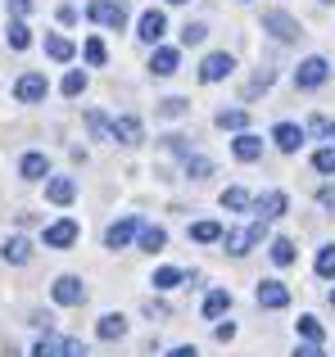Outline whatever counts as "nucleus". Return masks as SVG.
Returning a JSON list of instances; mask_svg holds the SVG:
<instances>
[{"label": "nucleus", "instance_id": "nucleus-1", "mask_svg": "<svg viewBox=\"0 0 335 357\" xmlns=\"http://www.w3.org/2000/svg\"><path fill=\"white\" fill-rule=\"evenodd\" d=\"M50 298L59 307H82V303H87V280H82V276H54Z\"/></svg>", "mask_w": 335, "mask_h": 357}, {"label": "nucleus", "instance_id": "nucleus-2", "mask_svg": "<svg viewBox=\"0 0 335 357\" xmlns=\"http://www.w3.org/2000/svg\"><path fill=\"white\" fill-rule=\"evenodd\" d=\"M263 32H272L276 41H299L304 27H299V18H290L285 9H267L263 14Z\"/></svg>", "mask_w": 335, "mask_h": 357}, {"label": "nucleus", "instance_id": "nucleus-3", "mask_svg": "<svg viewBox=\"0 0 335 357\" xmlns=\"http://www.w3.org/2000/svg\"><path fill=\"white\" fill-rule=\"evenodd\" d=\"M87 14H91V23L114 27V32L127 23V5H123V0H91V5H87Z\"/></svg>", "mask_w": 335, "mask_h": 357}, {"label": "nucleus", "instance_id": "nucleus-4", "mask_svg": "<svg viewBox=\"0 0 335 357\" xmlns=\"http://www.w3.org/2000/svg\"><path fill=\"white\" fill-rule=\"evenodd\" d=\"M45 91H50V82H45L41 73H23V77L14 82V100L18 105H41Z\"/></svg>", "mask_w": 335, "mask_h": 357}, {"label": "nucleus", "instance_id": "nucleus-5", "mask_svg": "<svg viewBox=\"0 0 335 357\" xmlns=\"http://www.w3.org/2000/svg\"><path fill=\"white\" fill-rule=\"evenodd\" d=\"M77 236H82V227L73 218H59V222H50L45 227V249H68V244H77Z\"/></svg>", "mask_w": 335, "mask_h": 357}, {"label": "nucleus", "instance_id": "nucleus-6", "mask_svg": "<svg viewBox=\"0 0 335 357\" xmlns=\"http://www.w3.org/2000/svg\"><path fill=\"white\" fill-rule=\"evenodd\" d=\"M263 231H267L263 222H254V227H245V231H227V236H222V240H227V253H231V258H245V253L263 240Z\"/></svg>", "mask_w": 335, "mask_h": 357}, {"label": "nucleus", "instance_id": "nucleus-7", "mask_svg": "<svg viewBox=\"0 0 335 357\" xmlns=\"http://www.w3.org/2000/svg\"><path fill=\"white\" fill-rule=\"evenodd\" d=\"M327 73H331V63L322 59V54H308V59L299 63V73H295V86L313 91V86H322V82H327Z\"/></svg>", "mask_w": 335, "mask_h": 357}, {"label": "nucleus", "instance_id": "nucleus-8", "mask_svg": "<svg viewBox=\"0 0 335 357\" xmlns=\"http://www.w3.org/2000/svg\"><path fill=\"white\" fill-rule=\"evenodd\" d=\"M231 68H236V59H231L227 50L204 54V63H200V82H204V86H209V82H222V77H231Z\"/></svg>", "mask_w": 335, "mask_h": 357}, {"label": "nucleus", "instance_id": "nucleus-9", "mask_svg": "<svg viewBox=\"0 0 335 357\" xmlns=\"http://www.w3.org/2000/svg\"><path fill=\"white\" fill-rule=\"evenodd\" d=\"M141 136H145V127H141V118H132V114L109 122V140H118V145H141Z\"/></svg>", "mask_w": 335, "mask_h": 357}, {"label": "nucleus", "instance_id": "nucleus-10", "mask_svg": "<svg viewBox=\"0 0 335 357\" xmlns=\"http://www.w3.org/2000/svg\"><path fill=\"white\" fill-rule=\"evenodd\" d=\"M163 32H168L163 9H145V14H141V23H136V36H141L145 45H154V41H163Z\"/></svg>", "mask_w": 335, "mask_h": 357}, {"label": "nucleus", "instance_id": "nucleus-11", "mask_svg": "<svg viewBox=\"0 0 335 357\" xmlns=\"http://www.w3.org/2000/svg\"><path fill=\"white\" fill-rule=\"evenodd\" d=\"M18 176H23V181H45V176H50V158H45L41 149H27V154L18 158Z\"/></svg>", "mask_w": 335, "mask_h": 357}, {"label": "nucleus", "instance_id": "nucleus-12", "mask_svg": "<svg viewBox=\"0 0 335 357\" xmlns=\"http://www.w3.org/2000/svg\"><path fill=\"white\" fill-rule=\"evenodd\" d=\"M136 231H141V222H136V218H118L114 227L105 231V249H127V244L136 240Z\"/></svg>", "mask_w": 335, "mask_h": 357}, {"label": "nucleus", "instance_id": "nucleus-13", "mask_svg": "<svg viewBox=\"0 0 335 357\" xmlns=\"http://www.w3.org/2000/svg\"><path fill=\"white\" fill-rule=\"evenodd\" d=\"M45 199L68 208V204L77 199V181H73V176H50V181H45Z\"/></svg>", "mask_w": 335, "mask_h": 357}, {"label": "nucleus", "instance_id": "nucleus-14", "mask_svg": "<svg viewBox=\"0 0 335 357\" xmlns=\"http://www.w3.org/2000/svg\"><path fill=\"white\" fill-rule=\"evenodd\" d=\"M272 140H276V149H281V154H295V149L304 145V127H295V122H276V127H272Z\"/></svg>", "mask_w": 335, "mask_h": 357}, {"label": "nucleus", "instance_id": "nucleus-15", "mask_svg": "<svg viewBox=\"0 0 335 357\" xmlns=\"http://www.w3.org/2000/svg\"><path fill=\"white\" fill-rule=\"evenodd\" d=\"M177 68H181V54H177L172 45H159L154 59H150V73H154V77H172Z\"/></svg>", "mask_w": 335, "mask_h": 357}, {"label": "nucleus", "instance_id": "nucleus-16", "mask_svg": "<svg viewBox=\"0 0 335 357\" xmlns=\"http://www.w3.org/2000/svg\"><path fill=\"white\" fill-rule=\"evenodd\" d=\"M0 258H5L9 267H23V262L32 258V240H27V236H9L5 249H0Z\"/></svg>", "mask_w": 335, "mask_h": 357}, {"label": "nucleus", "instance_id": "nucleus-17", "mask_svg": "<svg viewBox=\"0 0 335 357\" xmlns=\"http://www.w3.org/2000/svg\"><path fill=\"white\" fill-rule=\"evenodd\" d=\"M231 154H236L240 163H254V158H263V140L249 136V131H240V136L231 140Z\"/></svg>", "mask_w": 335, "mask_h": 357}, {"label": "nucleus", "instance_id": "nucleus-18", "mask_svg": "<svg viewBox=\"0 0 335 357\" xmlns=\"http://www.w3.org/2000/svg\"><path fill=\"white\" fill-rule=\"evenodd\" d=\"M285 303H290V289L281 280H263L258 285V307H285Z\"/></svg>", "mask_w": 335, "mask_h": 357}, {"label": "nucleus", "instance_id": "nucleus-19", "mask_svg": "<svg viewBox=\"0 0 335 357\" xmlns=\"http://www.w3.org/2000/svg\"><path fill=\"white\" fill-rule=\"evenodd\" d=\"M285 204H290V199H285L281 190H267V195H258V199H254V208H258V218H263V222H272V218H281V213H285Z\"/></svg>", "mask_w": 335, "mask_h": 357}, {"label": "nucleus", "instance_id": "nucleus-20", "mask_svg": "<svg viewBox=\"0 0 335 357\" xmlns=\"http://www.w3.org/2000/svg\"><path fill=\"white\" fill-rule=\"evenodd\" d=\"M96 335H100V340H109V344L123 340V335H127V317H123V312H105V317L96 321Z\"/></svg>", "mask_w": 335, "mask_h": 357}, {"label": "nucleus", "instance_id": "nucleus-21", "mask_svg": "<svg viewBox=\"0 0 335 357\" xmlns=\"http://www.w3.org/2000/svg\"><path fill=\"white\" fill-rule=\"evenodd\" d=\"M45 54H50L54 63H68L73 59V41H68V36H59V32H50V36H45Z\"/></svg>", "mask_w": 335, "mask_h": 357}, {"label": "nucleus", "instance_id": "nucleus-22", "mask_svg": "<svg viewBox=\"0 0 335 357\" xmlns=\"http://www.w3.org/2000/svg\"><path fill=\"white\" fill-rule=\"evenodd\" d=\"M5 41H9V50H27V45H32V32H27L23 18H14V23L5 27Z\"/></svg>", "mask_w": 335, "mask_h": 357}, {"label": "nucleus", "instance_id": "nucleus-23", "mask_svg": "<svg viewBox=\"0 0 335 357\" xmlns=\"http://www.w3.org/2000/svg\"><path fill=\"white\" fill-rule=\"evenodd\" d=\"M186 176H191V181H209V176H213V158L186 154Z\"/></svg>", "mask_w": 335, "mask_h": 357}, {"label": "nucleus", "instance_id": "nucleus-24", "mask_svg": "<svg viewBox=\"0 0 335 357\" xmlns=\"http://www.w3.org/2000/svg\"><path fill=\"white\" fill-rule=\"evenodd\" d=\"M136 240H141L145 253H159L163 244H168V231L163 227H141V231H136Z\"/></svg>", "mask_w": 335, "mask_h": 357}, {"label": "nucleus", "instance_id": "nucleus-25", "mask_svg": "<svg viewBox=\"0 0 335 357\" xmlns=\"http://www.w3.org/2000/svg\"><path fill=\"white\" fill-rule=\"evenodd\" d=\"M231 307V294L227 289H209V294H204V317H222Z\"/></svg>", "mask_w": 335, "mask_h": 357}, {"label": "nucleus", "instance_id": "nucleus-26", "mask_svg": "<svg viewBox=\"0 0 335 357\" xmlns=\"http://www.w3.org/2000/svg\"><path fill=\"white\" fill-rule=\"evenodd\" d=\"M249 204H254V199H249V190H240V185L222 190V208H227V213H245Z\"/></svg>", "mask_w": 335, "mask_h": 357}, {"label": "nucleus", "instance_id": "nucleus-27", "mask_svg": "<svg viewBox=\"0 0 335 357\" xmlns=\"http://www.w3.org/2000/svg\"><path fill=\"white\" fill-rule=\"evenodd\" d=\"M181 280H186V271H181V267H159L150 285H154V289H177Z\"/></svg>", "mask_w": 335, "mask_h": 357}, {"label": "nucleus", "instance_id": "nucleus-28", "mask_svg": "<svg viewBox=\"0 0 335 357\" xmlns=\"http://www.w3.org/2000/svg\"><path fill=\"white\" fill-rule=\"evenodd\" d=\"M245 122H249L245 109H222V114H218V127L222 131H245Z\"/></svg>", "mask_w": 335, "mask_h": 357}, {"label": "nucleus", "instance_id": "nucleus-29", "mask_svg": "<svg viewBox=\"0 0 335 357\" xmlns=\"http://www.w3.org/2000/svg\"><path fill=\"white\" fill-rule=\"evenodd\" d=\"M191 240L195 244H213V240H222V227H218V222H195V227H191Z\"/></svg>", "mask_w": 335, "mask_h": 357}, {"label": "nucleus", "instance_id": "nucleus-30", "mask_svg": "<svg viewBox=\"0 0 335 357\" xmlns=\"http://www.w3.org/2000/svg\"><path fill=\"white\" fill-rule=\"evenodd\" d=\"M82 54H87V63H91V68H100V63L109 59V50H105V41H100V36H91V41L82 45Z\"/></svg>", "mask_w": 335, "mask_h": 357}, {"label": "nucleus", "instance_id": "nucleus-31", "mask_svg": "<svg viewBox=\"0 0 335 357\" xmlns=\"http://www.w3.org/2000/svg\"><path fill=\"white\" fill-rule=\"evenodd\" d=\"M272 262L276 267H290L295 262V240H272Z\"/></svg>", "mask_w": 335, "mask_h": 357}, {"label": "nucleus", "instance_id": "nucleus-32", "mask_svg": "<svg viewBox=\"0 0 335 357\" xmlns=\"http://www.w3.org/2000/svg\"><path fill=\"white\" fill-rule=\"evenodd\" d=\"M318 276H335V244H322L318 249Z\"/></svg>", "mask_w": 335, "mask_h": 357}, {"label": "nucleus", "instance_id": "nucleus-33", "mask_svg": "<svg viewBox=\"0 0 335 357\" xmlns=\"http://www.w3.org/2000/svg\"><path fill=\"white\" fill-rule=\"evenodd\" d=\"M59 91H64V96H82V91H87V73H77V68H73L68 77L59 82Z\"/></svg>", "mask_w": 335, "mask_h": 357}, {"label": "nucleus", "instance_id": "nucleus-34", "mask_svg": "<svg viewBox=\"0 0 335 357\" xmlns=\"http://www.w3.org/2000/svg\"><path fill=\"white\" fill-rule=\"evenodd\" d=\"M299 335L308 344H322V321H318V317H299Z\"/></svg>", "mask_w": 335, "mask_h": 357}, {"label": "nucleus", "instance_id": "nucleus-35", "mask_svg": "<svg viewBox=\"0 0 335 357\" xmlns=\"http://www.w3.org/2000/svg\"><path fill=\"white\" fill-rule=\"evenodd\" d=\"M204 36H209V27H204V23H186L181 27V45H200Z\"/></svg>", "mask_w": 335, "mask_h": 357}, {"label": "nucleus", "instance_id": "nucleus-36", "mask_svg": "<svg viewBox=\"0 0 335 357\" xmlns=\"http://www.w3.org/2000/svg\"><path fill=\"white\" fill-rule=\"evenodd\" d=\"M32 357H59V340H54V335L36 340V344H32Z\"/></svg>", "mask_w": 335, "mask_h": 357}, {"label": "nucleus", "instance_id": "nucleus-37", "mask_svg": "<svg viewBox=\"0 0 335 357\" xmlns=\"http://www.w3.org/2000/svg\"><path fill=\"white\" fill-rule=\"evenodd\" d=\"M313 167H318V172H335V145L318 149V154H313Z\"/></svg>", "mask_w": 335, "mask_h": 357}, {"label": "nucleus", "instance_id": "nucleus-38", "mask_svg": "<svg viewBox=\"0 0 335 357\" xmlns=\"http://www.w3.org/2000/svg\"><path fill=\"white\" fill-rule=\"evenodd\" d=\"M159 114H163V118H181V114H186V100H181V96L159 100Z\"/></svg>", "mask_w": 335, "mask_h": 357}, {"label": "nucleus", "instance_id": "nucleus-39", "mask_svg": "<svg viewBox=\"0 0 335 357\" xmlns=\"http://www.w3.org/2000/svg\"><path fill=\"white\" fill-rule=\"evenodd\" d=\"M59 357H87V344L82 340H59Z\"/></svg>", "mask_w": 335, "mask_h": 357}, {"label": "nucleus", "instance_id": "nucleus-40", "mask_svg": "<svg viewBox=\"0 0 335 357\" xmlns=\"http://www.w3.org/2000/svg\"><path fill=\"white\" fill-rule=\"evenodd\" d=\"M272 82H276V73H272V68H263V73H258L254 82H249V96H258V91H267Z\"/></svg>", "mask_w": 335, "mask_h": 357}, {"label": "nucleus", "instance_id": "nucleus-41", "mask_svg": "<svg viewBox=\"0 0 335 357\" xmlns=\"http://www.w3.org/2000/svg\"><path fill=\"white\" fill-rule=\"evenodd\" d=\"M87 127L96 131V136H109V118L105 114H87Z\"/></svg>", "mask_w": 335, "mask_h": 357}, {"label": "nucleus", "instance_id": "nucleus-42", "mask_svg": "<svg viewBox=\"0 0 335 357\" xmlns=\"http://www.w3.org/2000/svg\"><path fill=\"white\" fill-rule=\"evenodd\" d=\"M9 9H14V18H27L32 14V0H9Z\"/></svg>", "mask_w": 335, "mask_h": 357}, {"label": "nucleus", "instance_id": "nucleus-43", "mask_svg": "<svg viewBox=\"0 0 335 357\" xmlns=\"http://www.w3.org/2000/svg\"><path fill=\"white\" fill-rule=\"evenodd\" d=\"M59 23H64V27L77 23V9H73V5H59Z\"/></svg>", "mask_w": 335, "mask_h": 357}, {"label": "nucleus", "instance_id": "nucleus-44", "mask_svg": "<svg viewBox=\"0 0 335 357\" xmlns=\"http://www.w3.org/2000/svg\"><path fill=\"white\" fill-rule=\"evenodd\" d=\"M318 204H322V208H335V185H327V190L318 195Z\"/></svg>", "mask_w": 335, "mask_h": 357}, {"label": "nucleus", "instance_id": "nucleus-45", "mask_svg": "<svg viewBox=\"0 0 335 357\" xmlns=\"http://www.w3.org/2000/svg\"><path fill=\"white\" fill-rule=\"evenodd\" d=\"M168 357H200V349H195V344H181V349H172Z\"/></svg>", "mask_w": 335, "mask_h": 357}, {"label": "nucleus", "instance_id": "nucleus-46", "mask_svg": "<svg viewBox=\"0 0 335 357\" xmlns=\"http://www.w3.org/2000/svg\"><path fill=\"white\" fill-rule=\"evenodd\" d=\"M218 340H222V344H227V340H236V326H231V321H222V326H218Z\"/></svg>", "mask_w": 335, "mask_h": 357}, {"label": "nucleus", "instance_id": "nucleus-47", "mask_svg": "<svg viewBox=\"0 0 335 357\" xmlns=\"http://www.w3.org/2000/svg\"><path fill=\"white\" fill-rule=\"evenodd\" d=\"M295 357H322L318 344H304V349H295Z\"/></svg>", "mask_w": 335, "mask_h": 357}, {"label": "nucleus", "instance_id": "nucleus-48", "mask_svg": "<svg viewBox=\"0 0 335 357\" xmlns=\"http://www.w3.org/2000/svg\"><path fill=\"white\" fill-rule=\"evenodd\" d=\"M168 5H186V0H168Z\"/></svg>", "mask_w": 335, "mask_h": 357}, {"label": "nucleus", "instance_id": "nucleus-49", "mask_svg": "<svg viewBox=\"0 0 335 357\" xmlns=\"http://www.w3.org/2000/svg\"><path fill=\"white\" fill-rule=\"evenodd\" d=\"M322 5H335V0H322Z\"/></svg>", "mask_w": 335, "mask_h": 357}, {"label": "nucleus", "instance_id": "nucleus-50", "mask_svg": "<svg viewBox=\"0 0 335 357\" xmlns=\"http://www.w3.org/2000/svg\"><path fill=\"white\" fill-rule=\"evenodd\" d=\"M331 303H335V289H331Z\"/></svg>", "mask_w": 335, "mask_h": 357}]
</instances>
